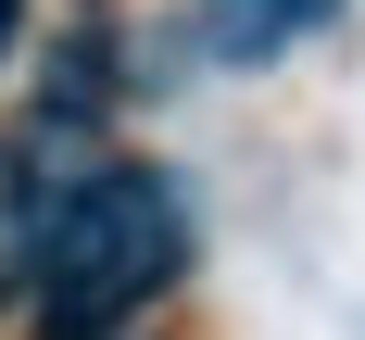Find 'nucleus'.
Masks as SVG:
<instances>
[{
	"instance_id": "nucleus-1",
	"label": "nucleus",
	"mask_w": 365,
	"mask_h": 340,
	"mask_svg": "<svg viewBox=\"0 0 365 340\" xmlns=\"http://www.w3.org/2000/svg\"><path fill=\"white\" fill-rule=\"evenodd\" d=\"M189 264V215L151 164H88L63 202H38L26 227V277H38V315L63 340H101L113 315H139L164 277Z\"/></svg>"
},
{
	"instance_id": "nucleus-2",
	"label": "nucleus",
	"mask_w": 365,
	"mask_h": 340,
	"mask_svg": "<svg viewBox=\"0 0 365 340\" xmlns=\"http://www.w3.org/2000/svg\"><path fill=\"white\" fill-rule=\"evenodd\" d=\"M302 26H328V0H215V13H202L215 51H277V38H302Z\"/></svg>"
},
{
	"instance_id": "nucleus-3",
	"label": "nucleus",
	"mask_w": 365,
	"mask_h": 340,
	"mask_svg": "<svg viewBox=\"0 0 365 340\" xmlns=\"http://www.w3.org/2000/svg\"><path fill=\"white\" fill-rule=\"evenodd\" d=\"M26 227H38V215H13V202H0V277H26Z\"/></svg>"
},
{
	"instance_id": "nucleus-4",
	"label": "nucleus",
	"mask_w": 365,
	"mask_h": 340,
	"mask_svg": "<svg viewBox=\"0 0 365 340\" xmlns=\"http://www.w3.org/2000/svg\"><path fill=\"white\" fill-rule=\"evenodd\" d=\"M13 38H26V13H13V0H0V63H13Z\"/></svg>"
}]
</instances>
